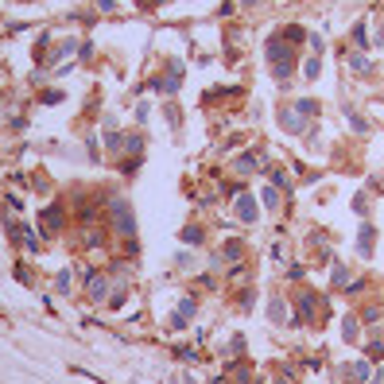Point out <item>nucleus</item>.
I'll return each mask as SVG.
<instances>
[{
    "label": "nucleus",
    "mask_w": 384,
    "mask_h": 384,
    "mask_svg": "<svg viewBox=\"0 0 384 384\" xmlns=\"http://www.w3.org/2000/svg\"><path fill=\"white\" fill-rule=\"evenodd\" d=\"M295 113H303V117H315V113H319V105H315L310 97H303V101H295Z\"/></svg>",
    "instance_id": "obj_5"
},
{
    "label": "nucleus",
    "mask_w": 384,
    "mask_h": 384,
    "mask_svg": "<svg viewBox=\"0 0 384 384\" xmlns=\"http://www.w3.org/2000/svg\"><path fill=\"white\" fill-rule=\"evenodd\" d=\"M353 376L357 380H369V361H353Z\"/></svg>",
    "instance_id": "obj_9"
},
{
    "label": "nucleus",
    "mask_w": 384,
    "mask_h": 384,
    "mask_svg": "<svg viewBox=\"0 0 384 384\" xmlns=\"http://www.w3.org/2000/svg\"><path fill=\"white\" fill-rule=\"evenodd\" d=\"M253 167H256V159H253V155H245V159H237V171H253Z\"/></svg>",
    "instance_id": "obj_12"
},
{
    "label": "nucleus",
    "mask_w": 384,
    "mask_h": 384,
    "mask_svg": "<svg viewBox=\"0 0 384 384\" xmlns=\"http://www.w3.org/2000/svg\"><path fill=\"white\" fill-rule=\"evenodd\" d=\"M357 253L361 256L373 253V225H361V233H357Z\"/></svg>",
    "instance_id": "obj_3"
},
{
    "label": "nucleus",
    "mask_w": 384,
    "mask_h": 384,
    "mask_svg": "<svg viewBox=\"0 0 384 384\" xmlns=\"http://www.w3.org/2000/svg\"><path fill=\"white\" fill-rule=\"evenodd\" d=\"M245 4H256V0H245Z\"/></svg>",
    "instance_id": "obj_16"
},
{
    "label": "nucleus",
    "mask_w": 384,
    "mask_h": 384,
    "mask_svg": "<svg viewBox=\"0 0 384 384\" xmlns=\"http://www.w3.org/2000/svg\"><path fill=\"white\" fill-rule=\"evenodd\" d=\"M319 58H307V66H303V74H307V78H319Z\"/></svg>",
    "instance_id": "obj_10"
},
{
    "label": "nucleus",
    "mask_w": 384,
    "mask_h": 384,
    "mask_svg": "<svg viewBox=\"0 0 384 384\" xmlns=\"http://www.w3.org/2000/svg\"><path fill=\"white\" fill-rule=\"evenodd\" d=\"M237 214H241V221H256V198L253 194H241V198H237Z\"/></svg>",
    "instance_id": "obj_2"
},
{
    "label": "nucleus",
    "mask_w": 384,
    "mask_h": 384,
    "mask_svg": "<svg viewBox=\"0 0 384 384\" xmlns=\"http://www.w3.org/2000/svg\"><path fill=\"white\" fill-rule=\"evenodd\" d=\"M260 194H264V202H268V206H280V190H275V187H264Z\"/></svg>",
    "instance_id": "obj_8"
},
{
    "label": "nucleus",
    "mask_w": 384,
    "mask_h": 384,
    "mask_svg": "<svg viewBox=\"0 0 384 384\" xmlns=\"http://www.w3.org/2000/svg\"><path fill=\"white\" fill-rule=\"evenodd\" d=\"M345 338H350V341L357 338V322H353V315H350V319H345Z\"/></svg>",
    "instance_id": "obj_14"
},
{
    "label": "nucleus",
    "mask_w": 384,
    "mask_h": 384,
    "mask_svg": "<svg viewBox=\"0 0 384 384\" xmlns=\"http://www.w3.org/2000/svg\"><path fill=\"white\" fill-rule=\"evenodd\" d=\"M353 43H357V47L369 43V39H365V23H357V27H353Z\"/></svg>",
    "instance_id": "obj_11"
},
{
    "label": "nucleus",
    "mask_w": 384,
    "mask_h": 384,
    "mask_svg": "<svg viewBox=\"0 0 384 384\" xmlns=\"http://www.w3.org/2000/svg\"><path fill=\"white\" fill-rule=\"evenodd\" d=\"M345 280H350V275H345V268H334V287H345Z\"/></svg>",
    "instance_id": "obj_13"
},
{
    "label": "nucleus",
    "mask_w": 384,
    "mask_h": 384,
    "mask_svg": "<svg viewBox=\"0 0 384 384\" xmlns=\"http://www.w3.org/2000/svg\"><path fill=\"white\" fill-rule=\"evenodd\" d=\"M113 218H117V229L121 233H136V221H132V214H128V202L124 198H113Z\"/></svg>",
    "instance_id": "obj_1"
},
{
    "label": "nucleus",
    "mask_w": 384,
    "mask_h": 384,
    "mask_svg": "<svg viewBox=\"0 0 384 384\" xmlns=\"http://www.w3.org/2000/svg\"><path fill=\"white\" fill-rule=\"evenodd\" d=\"M310 315H315V295H303V299H299V319L307 322Z\"/></svg>",
    "instance_id": "obj_4"
},
{
    "label": "nucleus",
    "mask_w": 384,
    "mask_h": 384,
    "mask_svg": "<svg viewBox=\"0 0 384 384\" xmlns=\"http://www.w3.org/2000/svg\"><path fill=\"white\" fill-rule=\"evenodd\" d=\"M183 241H202V229H183Z\"/></svg>",
    "instance_id": "obj_15"
},
{
    "label": "nucleus",
    "mask_w": 384,
    "mask_h": 384,
    "mask_svg": "<svg viewBox=\"0 0 384 384\" xmlns=\"http://www.w3.org/2000/svg\"><path fill=\"white\" fill-rule=\"evenodd\" d=\"M268 310H272V319H275V322H284V315H287V307L280 303V299H272V303H268Z\"/></svg>",
    "instance_id": "obj_7"
},
{
    "label": "nucleus",
    "mask_w": 384,
    "mask_h": 384,
    "mask_svg": "<svg viewBox=\"0 0 384 384\" xmlns=\"http://www.w3.org/2000/svg\"><path fill=\"white\" fill-rule=\"evenodd\" d=\"M43 218H47V225H51V229H58V225H62V210H58V206H51V210L43 214Z\"/></svg>",
    "instance_id": "obj_6"
}]
</instances>
